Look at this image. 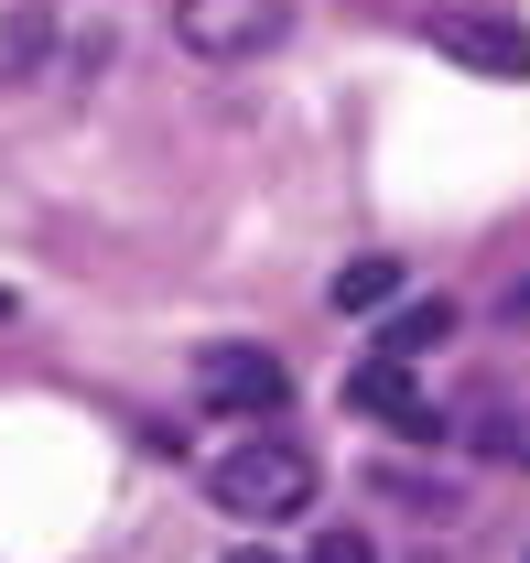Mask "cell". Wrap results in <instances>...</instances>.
I'll return each instance as SVG.
<instances>
[{
  "mask_svg": "<svg viewBox=\"0 0 530 563\" xmlns=\"http://www.w3.org/2000/svg\"><path fill=\"white\" fill-rule=\"evenodd\" d=\"M228 563H281V553H261V542H239V553H228Z\"/></svg>",
  "mask_w": 530,
  "mask_h": 563,
  "instance_id": "8fae6325",
  "label": "cell"
},
{
  "mask_svg": "<svg viewBox=\"0 0 530 563\" xmlns=\"http://www.w3.org/2000/svg\"><path fill=\"white\" fill-rule=\"evenodd\" d=\"M292 33V0H174V44L196 66H250Z\"/></svg>",
  "mask_w": 530,
  "mask_h": 563,
  "instance_id": "7a4b0ae2",
  "label": "cell"
},
{
  "mask_svg": "<svg viewBox=\"0 0 530 563\" xmlns=\"http://www.w3.org/2000/svg\"><path fill=\"white\" fill-rule=\"evenodd\" d=\"M433 55H455L465 76L520 87V76H530V33L509 22V11H433Z\"/></svg>",
  "mask_w": 530,
  "mask_h": 563,
  "instance_id": "5b68a950",
  "label": "cell"
},
{
  "mask_svg": "<svg viewBox=\"0 0 530 563\" xmlns=\"http://www.w3.org/2000/svg\"><path fill=\"white\" fill-rule=\"evenodd\" d=\"M11 314H22V303H11V282H0V325H11Z\"/></svg>",
  "mask_w": 530,
  "mask_h": 563,
  "instance_id": "7c38bea8",
  "label": "cell"
},
{
  "mask_svg": "<svg viewBox=\"0 0 530 563\" xmlns=\"http://www.w3.org/2000/svg\"><path fill=\"white\" fill-rule=\"evenodd\" d=\"M314 563H379L368 531H314Z\"/></svg>",
  "mask_w": 530,
  "mask_h": 563,
  "instance_id": "ba28073f",
  "label": "cell"
},
{
  "mask_svg": "<svg viewBox=\"0 0 530 563\" xmlns=\"http://www.w3.org/2000/svg\"><path fill=\"white\" fill-rule=\"evenodd\" d=\"M400 303V261H346L335 272V314H390Z\"/></svg>",
  "mask_w": 530,
  "mask_h": 563,
  "instance_id": "52a82bcc",
  "label": "cell"
},
{
  "mask_svg": "<svg viewBox=\"0 0 530 563\" xmlns=\"http://www.w3.org/2000/svg\"><path fill=\"white\" fill-rule=\"evenodd\" d=\"M196 401L228 412V422H270V412H292V368L270 347H206L196 357Z\"/></svg>",
  "mask_w": 530,
  "mask_h": 563,
  "instance_id": "3957f363",
  "label": "cell"
},
{
  "mask_svg": "<svg viewBox=\"0 0 530 563\" xmlns=\"http://www.w3.org/2000/svg\"><path fill=\"white\" fill-rule=\"evenodd\" d=\"M206 498H217L228 520H292V509L314 498V455L281 444V433H250V444H228V455L206 466Z\"/></svg>",
  "mask_w": 530,
  "mask_h": 563,
  "instance_id": "6da1fadb",
  "label": "cell"
},
{
  "mask_svg": "<svg viewBox=\"0 0 530 563\" xmlns=\"http://www.w3.org/2000/svg\"><path fill=\"white\" fill-rule=\"evenodd\" d=\"M520 563H530V553H520Z\"/></svg>",
  "mask_w": 530,
  "mask_h": 563,
  "instance_id": "4fadbf2b",
  "label": "cell"
},
{
  "mask_svg": "<svg viewBox=\"0 0 530 563\" xmlns=\"http://www.w3.org/2000/svg\"><path fill=\"white\" fill-rule=\"evenodd\" d=\"M487 444H509V455H530V422H487Z\"/></svg>",
  "mask_w": 530,
  "mask_h": 563,
  "instance_id": "9c48e42d",
  "label": "cell"
},
{
  "mask_svg": "<svg viewBox=\"0 0 530 563\" xmlns=\"http://www.w3.org/2000/svg\"><path fill=\"white\" fill-rule=\"evenodd\" d=\"M509 325H530V282H509Z\"/></svg>",
  "mask_w": 530,
  "mask_h": 563,
  "instance_id": "30bf717a",
  "label": "cell"
},
{
  "mask_svg": "<svg viewBox=\"0 0 530 563\" xmlns=\"http://www.w3.org/2000/svg\"><path fill=\"white\" fill-rule=\"evenodd\" d=\"M455 336V303H390L379 314V357H422V347H444Z\"/></svg>",
  "mask_w": 530,
  "mask_h": 563,
  "instance_id": "8992f818",
  "label": "cell"
},
{
  "mask_svg": "<svg viewBox=\"0 0 530 563\" xmlns=\"http://www.w3.org/2000/svg\"><path fill=\"white\" fill-rule=\"evenodd\" d=\"M346 412H368L379 433H400V444H444V433H455V422L411 390V357H379V347L346 368Z\"/></svg>",
  "mask_w": 530,
  "mask_h": 563,
  "instance_id": "277c9868",
  "label": "cell"
}]
</instances>
